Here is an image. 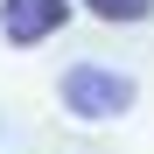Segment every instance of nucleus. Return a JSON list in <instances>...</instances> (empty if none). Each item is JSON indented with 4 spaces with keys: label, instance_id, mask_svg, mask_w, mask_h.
<instances>
[{
    "label": "nucleus",
    "instance_id": "3",
    "mask_svg": "<svg viewBox=\"0 0 154 154\" xmlns=\"http://www.w3.org/2000/svg\"><path fill=\"white\" fill-rule=\"evenodd\" d=\"M84 7H91L98 21H147L154 0H84Z\"/></svg>",
    "mask_w": 154,
    "mask_h": 154
},
{
    "label": "nucleus",
    "instance_id": "1",
    "mask_svg": "<svg viewBox=\"0 0 154 154\" xmlns=\"http://www.w3.org/2000/svg\"><path fill=\"white\" fill-rule=\"evenodd\" d=\"M56 98H63V112H70V119H119V112H133L140 84H133L126 70H105V63H77V70H63Z\"/></svg>",
    "mask_w": 154,
    "mask_h": 154
},
{
    "label": "nucleus",
    "instance_id": "2",
    "mask_svg": "<svg viewBox=\"0 0 154 154\" xmlns=\"http://www.w3.org/2000/svg\"><path fill=\"white\" fill-rule=\"evenodd\" d=\"M63 21H70V0H0V35H7L14 49L49 42Z\"/></svg>",
    "mask_w": 154,
    "mask_h": 154
}]
</instances>
